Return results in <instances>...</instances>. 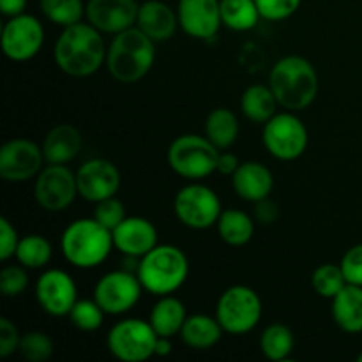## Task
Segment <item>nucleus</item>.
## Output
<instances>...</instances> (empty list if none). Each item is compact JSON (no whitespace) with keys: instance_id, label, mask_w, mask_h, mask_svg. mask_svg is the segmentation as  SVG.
I'll return each instance as SVG.
<instances>
[{"instance_id":"32","label":"nucleus","mask_w":362,"mask_h":362,"mask_svg":"<svg viewBox=\"0 0 362 362\" xmlns=\"http://www.w3.org/2000/svg\"><path fill=\"white\" fill-rule=\"evenodd\" d=\"M42 14L59 27L80 23L87 7L83 0H39Z\"/></svg>"},{"instance_id":"36","label":"nucleus","mask_w":362,"mask_h":362,"mask_svg":"<svg viewBox=\"0 0 362 362\" xmlns=\"http://www.w3.org/2000/svg\"><path fill=\"white\" fill-rule=\"evenodd\" d=\"M94 218L98 219L103 226H106V228L113 232V230L127 218L126 207H124V204L119 198H106V200H101L95 204Z\"/></svg>"},{"instance_id":"6","label":"nucleus","mask_w":362,"mask_h":362,"mask_svg":"<svg viewBox=\"0 0 362 362\" xmlns=\"http://www.w3.org/2000/svg\"><path fill=\"white\" fill-rule=\"evenodd\" d=\"M219 148L207 136L182 134L168 147V165L177 175L187 180H202L218 168Z\"/></svg>"},{"instance_id":"16","label":"nucleus","mask_w":362,"mask_h":362,"mask_svg":"<svg viewBox=\"0 0 362 362\" xmlns=\"http://www.w3.org/2000/svg\"><path fill=\"white\" fill-rule=\"evenodd\" d=\"M76 180L80 197L94 204L115 197L120 187L119 168L108 159H90L81 165Z\"/></svg>"},{"instance_id":"39","label":"nucleus","mask_w":362,"mask_h":362,"mask_svg":"<svg viewBox=\"0 0 362 362\" xmlns=\"http://www.w3.org/2000/svg\"><path fill=\"white\" fill-rule=\"evenodd\" d=\"M339 265L349 285L362 286V244L350 247Z\"/></svg>"},{"instance_id":"23","label":"nucleus","mask_w":362,"mask_h":362,"mask_svg":"<svg viewBox=\"0 0 362 362\" xmlns=\"http://www.w3.org/2000/svg\"><path fill=\"white\" fill-rule=\"evenodd\" d=\"M332 318L349 334L362 332V286L346 285L332 299Z\"/></svg>"},{"instance_id":"29","label":"nucleus","mask_w":362,"mask_h":362,"mask_svg":"<svg viewBox=\"0 0 362 362\" xmlns=\"http://www.w3.org/2000/svg\"><path fill=\"white\" fill-rule=\"evenodd\" d=\"M260 11L255 0H221L223 25L237 32H246L257 27Z\"/></svg>"},{"instance_id":"31","label":"nucleus","mask_w":362,"mask_h":362,"mask_svg":"<svg viewBox=\"0 0 362 362\" xmlns=\"http://www.w3.org/2000/svg\"><path fill=\"white\" fill-rule=\"evenodd\" d=\"M16 260L27 269H41L52 260V244L42 235H32L20 239L16 250Z\"/></svg>"},{"instance_id":"15","label":"nucleus","mask_w":362,"mask_h":362,"mask_svg":"<svg viewBox=\"0 0 362 362\" xmlns=\"http://www.w3.org/2000/svg\"><path fill=\"white\" fill-rule=\"evenodd\" d=\"M45 161L42 148L27 138L7 141L0 151V177L7 182H25L39 175Z\"/></svg>"},{"instance_id":"28","label":"nucleus","mask_w":362,"mask_h":362,"mask_svg":"<svg viewBox=\"0 0 362 362\" xmlns=\"http://www.w3.org/2000/svg\"><path fill=\"white\" fill-rule=\"evenodd\" d=\"M218 233L230 246H244L253 239L255 221L250 214L237 209L223 211L218 219Z\"/></svg>"},{"instance_id":"1","label":"nucleus","mask_w":362,"mask_h":362,"mask_svg":"<svg viewBox=\"0 0 362 362\" xmlns=\"http://www.w3.org/2000/svg\"><path fill=\"white\" fill-rule=\"evenodd\" d=\"M106 52L101 32L80 21L64 27L55 42V62L69 76L85 78L106 64Z\"/></svg>"},{"instance_id":"38","label":"nucleus","mask_w":362,"mask_h":362,"mask_svg":"<svg viewBox=\"0 0 362 362\" xmlns=\"http://www.w3.org/2000/svg\"><path fill=\"white\" fill-rule=\"evenodd\" d=\"M260 16L269 21H281L297 13L303 0H255Z\"/></svg>"},{"instance_id":"46","label":"nucleus","mask_w":362,"mask_h":362,"mask_svg":"<svg viewBox=\"0 0 362 362\" xmlns=\"http://www.w3.org/2000/svg\"><path fill=\"white\" fill-rule=\"evenodd\" d=\"M357 361H359V362H362V354H361V356H359V357H357Z\"/></svg>"},{"instance_id":"45","label":"nucleus","mask_w":362,"mask_h":362,"mask_svg":"<svg viewBox=\"0 0 362 362\" xmlns=\"http://www.w3.org/2000/svg\"><path fill=\"white\" fill-rule=\"evenodd\" d=\"M172 338H166V336H158V341H156V356L166 357L172 354Z\"/></svg>"},{"instance_id":"26","label":"nucleus","mask_w":362,"mask_h":362,"mask_svg":"<svg viewBox=\"0 0 362 362\" xmlns=\"http://www.w3.org/2000/svg\"><path fill=\"white\" fill-rule=\"evenodd\" d=\"M279 103L269 85H251L240 98V108L251 122H267L276 115Z\"/></svg>"},{"instance_id":"14","label":"nucleus","mask_w":362,"mask_h":362,"mask_svg":"<svg viewBox=\"0 0 362 362\" xmlns=\"http://www.w3.org/2000/svg\"><path fill=\"white\" fill-rule=\"evenodd\" d=\"M35 299L52 317H69L78 300L76 283L62 269H49L37 278Z\"/></svg>"},{"instance_id":"37","label":"nucleus","mask_w":362,"mask_h":362,"mask_svg":"<svg viewBox=\"0 0 362 362\" xmlns=\"http://www.w3.org/2000/svg\"><path fill=\"white\" fill-rule=\"evenodd\" d=\"M23 265H7L0 271V290L6 297H18L27 290L28 274Z\"/></svg>"},{"instance_id":"27","label":"nucleus","mask_w":362,"mask_h":362,"mask_svg":"<svg viewBox=\"0 0 362 362\" xmlns=\"http://www.w3.org/2000/svg\"><path fill=\"white\" fill-rule=\"evenodd\" d=\"M205 136L219 148L226 151L239 136V120L228 108H216L205 120Z\"/></svg>"},{"instance_id":"41","label":"nucleus","mask_w":362,"mask_h":362,"mask_svg":"<svg viewBox=\"0 0 362 362\" xmlns=\"http://www.w3.org/2000/svg\"><path fill=\"white\" fill-rule=\"evenodd\" d=\"M20 237H18L16 228L11 225L9 219L0 218V260H9L16 255Z\"/></svg>"},{"instance_id":"24","label":"nucleus","mask_w":362,"mask_h":362,"mask_svg":"<svg viewBox=\"0 0 362 362\" xmlns=\"http://www.w3.org/2000/svg\"><path fill=\"white\" fill-rule=\"evenodd\" d=\"M186 318L187 313L182 300L173 296H163L152 308L148 322L158 336L173 338L175 334H180Z\"/></svg>"},{"instance_id":"17","label":"nucleus","mask_w":362,"mask_h":362,"mask_svg":"<svg viewBox=\"0 0 362 362\" xmlns=\"http://www.w3.org/2000/svg\"><path fill=\"white\" fill-rule=\"evenodd\" d=\"M179 25L194 39H211L218 34L221 20V0H179Z\"/></svg>"},{"instance_id":"40","label":"nucleus","mask_w":362,"mask_h":362,"mask_svg":"<svg viewBox=\"0 0 362 362\" xmlns=\"http://www.w3.org/2000/svg\"><path fill=\"white\" fill-rule=\"evenodd\" d=\"M21 334L18 327L9 320V318H0V357H9L11 354L18 352Z\"/></svg>"},{"instance_id":"42","label":"nucleus","mask_w":362,"mask_h":362,"mask_svg":"<svg viewBox=\"0 0 362 362\" xmlns=\"http://www.w3.org/2000/svg\"><path fill=\"white\" fill-rule=\"evenodd\" d=\"M255 219L260 221L262 225H271L278 219L279 216V207L274 200L271 198H264V200H258L255 202Z\"/></svg>"},{"instance_id":"11","label":"nucleus","mask_w":362,"mask_h":362,"mask_svg":"<svg viewBox=\"0 0 362 362\" xmlns=\"http://www.w3.org/2000/svg\"><path fill=\"white\" fill-rule=\"evenodd\" d=\"M140 278L134 272L112 271L103 276L94 288V299L106 315H122L136 306L141 297Z\"/></svg>"},{"instance_id":"8","label":"nucleus","mask_w":362,"mask_h":362,"mask_svg":"<svg viewBox=\"0 0 362 362\" xmlns=\"http://www.w3.org/2000/svg\"><path fill=\"white\" fill-rule=\"evenodd\" d=\"M158 332L151 322L127 318L113 325L106 338L110 354L122 362H144L156 356Z\"/></svg>"},{"instance_id":"19","label":"nucleus","mask_w":362,"mask_h":362,"mask_svg":"<svg viewBox=\"0 0 362 362\" xmlns=\"http://www.w3.org/2000/svg\"><path fill=\"white\" fill-rule=\"evenodd\" d=\"M113 244L126 257L141 258L158 246V230L148 219L127 216L113 230Z\"/></svg>"},{"instance_id":"18","label":"nucleus","mask_w":362,"mask_h":362,"mask_svg":"<svg viewBox=\"0 0 362 362\" xmlns=\"http://www.w3.org/2000/svg\"><path fill=\"white\" fill-rule=\"evenodd\" d=\"M138 9L136 0H88L85 14L99 32L120 34L136 25Z\"/></svg>"},{"instance_id":"13","label":"nucleus","mask_w":362,"mask_h":362,"mask_svg":"<svg viewBox=\"0 0 362 362\" xmlns=\"http://www.w3.org/2000/svg\"><path fill=\"white\" fill-rule=\"evenodd\" d=\"M45 42L42 23L32 14L13 16L2 30V49L7 59L25 62L34 59Z\"/></svg>"},{"instance_id":"34","label":"nucleus","mask_w":362,"mask_h":362,"mask_svg":"<svg viewBox=\"0 0 362 362\" xmlns=\"http://www.w3.org/2000/svg\"><path fill=\"white\" fill-rule=\"evenodd\" d=\"M105 310L98 304L95 299H81L76 300L74 308L69 313L71 324L76 329L85 332L98 331L105 322Z\"/></svg>"},{"instance_id":"21","label":"nucleus","mask_w":362,"mask_h":362,"mask_svg":"<svg viewBox=\"0 0 362 362\" xmlns=\"http://www.w3.org/2000/svg\"><path fill=\"white\" fill-rule=\"evenodd\" d=\"M232 186L237 197L246 202L264 200L274 187V177L265 165L258 161L240 163L237 172L232 175Z\"/></svg>"},{"instance_id":"4","label":"nucleus","mask_w":362,"mask_h":362,"mask_svg":"<svg viewBox=\"0 0 362 362\" xmlns=\"http://www.w3.org/2000/svg\"><path fill=\"white\" fill-rule=\"evenodd\" d=\"M113 232L95 218H81L71 223L62 233L60 247L64 258L78 269H94L110 257Z\"/></svg>"},{"instance_id":"30","label":"nucleus","mask_w":362,"mask_h":362,"mask_svg":"<svg viewBox=\"0 0 362 362\" xmlns=\"http://www.w3.org/2000/svg\"><path fill=\"white\" fill-rule=\"evenodd\" d=\"M296 338L290 327L283 324H272L262 332L260 349L267 359L286 361L293 352Z\"/></svg>"},{"instance_id":"5","label":"nucleus","mask_w":362,"mask_h":362,"mask_svg":"<svg viewBox=\"0 0 362 362\" xmlns=\"http://www.w3.org/2000/svg\"><path fill=\"white\" fill-rule=\"evenodd\" d=\"M189 262L180 247L172 244H158L140 258L138 278L145 292L152 296H172L186 283Z\"/></svg>"},{"instance_id":"33","label":"nucleus","mask_w":362,"mask_h":362,"mask_svg":"<svg viewBox=\"0 0 362 362\" xmlns=\"http://www.w3.org/2000/svg\"><path fill=\"white\" fill-rule=\"evenodd\" d=\"M315 292L325 299H334L349 283H346L345 274L341 271V265L336 264H324L315 269L313 278H311Z\"/></svg>"},{"instance_id":"10","label":"nucleus","mask_w":362,"mask_h":362,"mask_svg":"<svg viewBox=\"0 0 362 362\" xmlns=\"http://www.w3.org/2000/svg\"><path fill=\"white\" fill-rule=\"evenodd\" d=\"M262 138L269 154L281 161H293L300 158L310 140L303 120L290 110L276 113L271 120H267Z\"/></svg>"},{"instance_id":"35","label":"nucleus","mask_w":362,"mask_h":362,"mask_svg":"<svg viewBox=\"0 0 362 362\" xmlns=\"http://www.w3.org/2000/svg\"><path fill=\"white\" fill-rule=\"evenodd\" d=\"M18 352L28 362H45L52 357L53 341L46 332L28 331L21 334Z\"/></svg>"},{"instance_id":"20","label":"nucleus","mask_w":362,"mask_h":362,"mask_svg":"<svg viewBox=\"0 0 362 362\" xmlns=\"http://www.w3.org/2000/svg\"><path fill=\"white\" fill-rule=\"evenodd\" d=\"M179 25V16L168 4L161 0H147L138 9L136 27L154 42L168 41L173 37Z\"/></svg>"},{"instance_id":"43","label":"nucleus","mask_w":362,"mask_h":362,"mask_svg":"<svg viewBox=\"0 0 362 362\" xmlns=\"http://www.w3.org/2000/svg\"><path fill=\"white\" fill-rule=\"evenodd\" d=\"M239 166L240 163L235 154H232V152H219L218 168H216V172H219L221 175H233Z\"/></svg>"},{"instance_id":"44","label":"nucleus","mask_w":362,"mask_h":362,"mask_svg":"<svg viewBox=\"0 0 362 362\" xmlns=\"http://www.w3.org/2000/svg\"><path fill=\"white\" fill-rule=\"evenodd\" d=\"M27 7V0H0V11L4 16H18V14L25 13Z\"/></svg>"},{"instance_id":"22","label":"nucleus","mask_w":362,"mask_h":362,"mask_svg":"<svg viewBox=\"0 0 362 362\" xmlns=\"http://www.w3.org/2000/svg\"><path fill=\"white\" fill-rule=\"evenodd\" d=\"M81 134L71 124H60L53 127L45 138L42 144V154L48 165H66L73 161L81 151Z\"/></svg>"},{"instance_id":"9","label":"nucleus","mask_w":362,"mask_h":362,"mask_svg":"<svg viewBox=\"0 0 362 362\" xmlns=\"http://www.w3.org/2000/svg\"><path fill=\"white\" fill-rule=\"evenodd\" d=\"M173 211L182 225L193 230H205L218 225L223 212L221 200L216 191L197 180L180 187L173 200Z\"/></svg>"},{"instance_id":"25","label":"nucleus","mask_w":362,"mask_h":362,"mask_svg":"<svg viewBox=\"0 0 362 362\" xmlns=\"http://www.w3.org/2000/svg\"><path fill=\"white\" fill-rule=\"evenodd\" d=\"M223 327L216 317L209 315H191L184 322V327L180 331V338L189 349L207 350L212 349L216 343L221 339Z\"/></svg>"},{"instance_id":"12","label":"nucleus","mask_w":362,"mask_h":362,"mask_svg":"<svg viewBox=\"0 0 362 362\" xmlns=\"http://www.w3.org/2000/svg\"><path fill=\"white\" fill-rule=\"evenodd\" d=\"M37 204L45 211L60 212L69 207L78 193L76 173L66 165H48L39 172L34 186Z\"/></svg>"},{"instance_id":"2","label":"nucleus","mask_w":362,"mask_h":362,"mask_svg":"<svg viewBox=\"0 0 362 362\" xmlns=\"http://www.w3.org/2000/svg\"><path fill=\"white\" fill-rule=\"evenodd\" d=\"M269 87L276 94L279 106L290 112H300L317 99L318 74L313 64L304 57H283L272 67Z\"/></svg>"},{"instance_id":"7","label":"nucleus","mask_w":362,"mask_h":362,"mask_svg":"<svg viewBox=\"0 0 362 362\" xmlns=\"http://www.w3.org/2000/svg\"><path fill=\"white\" fill-rule=\"evenodd\" d=\"M216 318L223 331L243 336L253 331L262 318V300L253 288L235 285L221 293L216 306Z\"/></svg>"},{"instance_id":"3","label":"nucleus","mask_w":362,"mask_h":362,"mask_svg":"<svg viewBox=\"0 0 362 362\" xmlns=\"http://www.w3.org/2000/svg\"><path fill=\"white\" fill-rule=\"evenodd\" d=\"M156 62V42L138 27L115 34L108 52V73L120 83H136L147 76Z\"/></svg>"}]
</instances>
